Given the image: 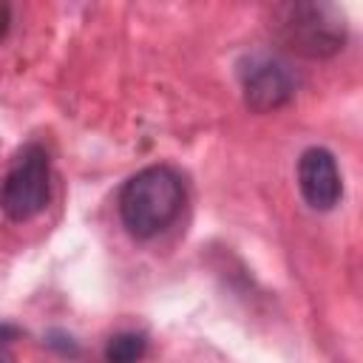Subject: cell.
I'll use <instances>...</instances> for the list:
<instances>
[{
	"mask_svg": "<svg viewBox=\"0 0 363 363\" xmlns=\"http://www.w3.org/2000/svg\"><path fill=\"white\" fill-rule=\"evenodd\" d=\"M122 227L128 235L147 241L164 233L184 207V182L167 164H150L136 170L116 199Z\"/></svg>",
	"mask_w": 363,
	"mask_h": 363,
	"instance_id": "cell-1",
	"label": "cell"
},
{
	"mask_svg": "<svg viewBox=\"0 0 363 363\" xmlns=\"http://www.w3.org/2000/svg\"><path fill=\"white\" fill-rule=\"evenodd\" d=\"M272 31L278 43L309 60L335 57L346 45V17L329 3H284L272 11Z\"/></svg>",
	"mask_w": 363,
	"mask_h": 363,
	"instance_id": "cell-2",
	"label": "cell"
},
{
	"mask_svg": "<svg viewBox=\"0 0 363 363\" xmlns=\"http://www.w3.org/2000/svg\"><path fill=\"white\" fill-rule=\"evenodd\" d=\"M51 199V159L40 142L23 145L3 182H0V210L11 221H28L45 210Z\"/></svg>",
	"mask_w": 363,
	"mask_h": 363,
	"instance_id": "cell-3",
	"label": "cell"
},
{
	"mask_svg": "<svg viewBox=\"0 0 363 363\" xmlns=\"http://www.w3.org/2000/svg\"><path fill=\"white\" fill-rule=\"evenodd\" d=\"M241 88H244V105L255 113H269L281 105H286L295 94V79L286 71L284 62L255 57L241 71Z\"/></svg>",
	"mask_w": 363,
	"mask_h": 363,
	"instance_id": "cell-4",
	"label": "cell"
},
{
	"mask_svg": "<svg viewBox=\"0 0 363 363\" xmlns=\"http://www.w3.org/2000/svg\"><path fill=\"white\" fill-rule=\"evenodd\" d=\"M298 190L312 210H332L343 196L335 156L326 147H306L298 159Z\"/></svg>",
	"mask_w": 363,
	"mask_h": 363,
	"instance_id": "cell-5",
	"label": "cell"
},
{
	"mask_svg": "<svg viewBox=\"0 0 363 363\" xmlns=\"http://www.w3.org/2000/svg\"><path fill=\"white\" fill-rule=\"evenodd\" d=\"M145 354H147V335L136 329L113 332L102 349L105 363H142Z\"/></svg>",
	"mask_w": 363,
	"mask_h": 363,
	"instance_id": "cell-6",
	"label": "cell"
},
{
	"mask_svg": "<svg viewBox=\"0 0 363 363\" xmlns=\"http://www.w3.org/2000/svg\"><path fill=\"white\" fill-rule=\"evenodd\" d=\"M45 343L51 346V349H57L62 357H77L79 354V346H77V340L71 337V335H65V332H48V337H45Z\"/></svg>",
	"mask_w": 363,
	"mask_h": 363,
	"instance_id": "cell-7",
	"label": "cell"
},
{
	"mask_svg": "<svg viewBox=\"0 0 363 363\" xmlns=\"http://www.w3.org/2000/svg\"><path fill=\"white\" fill-rule=\"evenodd\" d=\"M23 332L14 323H0V363H11V343Z\"/></svg>",
	"mask_w": 363,
	"mask_h": 363,
	"instance_id": "cell-8",
	"label": "cell"
},
{
	"mask_svg": "<svg viewBox=\"0 0 363 363\" xmlns=\"http://www.w3.org/2000/svg\"><path fill=\"white\" fill-rule=\"evenodd\" d=\"M9 23H11V9H9L6 3H0V40H3L6 31H9Z\"/></svg>",
	"mask_w": 363,
	"mask_h": 363,
	"instance_id": "cell-9",
	"label": "cell"
}]
</instances>
